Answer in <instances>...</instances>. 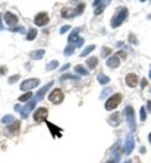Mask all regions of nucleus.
<instances>
[{"instance_id": "7ed1b4c3", "label": "nucleus", "mask_w": 151, "mask_h": 163, "mask_svg": "<svg viewBox=\"0 0 151 163\" xmlns=\"http://www.w3.org/2000/svg\"><path fill=\"white\" fill-rule=\"evenodd\" d=\"M85 8V4L84 2H80L75 10H70V8H64L62 11V16L65 18V19H69V18H73V16H77V15H80L83 11Z\"/></svg>"}, {"instance_id": "37998d69", "label": "nucleus", "mask_w": 151, "mask_h": 163, "mask_svg": "<svg viewBox=\"0 0 151 163\" xmlns=\"http://www.w3.org/2000/svg\"><path fill=\"white\" fill-rule=\"evenodd\" d=\"M0 30H4V26L1 23V15H0Z\"/></svg>"}, {"instance_id": "c756f323", "label": "nucleus", "mask_w": 151, "mask_h": 163, "mask_svg": "<svg viewBox=\"0 0 151 163\" xmlns=\"http://www.w3.org/2000/svg\"><path fill=\"white\" fill-rule=\"evenodd\" d=\"M112 93V88H106V89H104L102 90V93H101V95H100V98H105L106 96H108L109 94Z\"/></svg>"}, {"instance_id": "49530a36", "label": "nucleus", "mask_w": 151, "mask_h": 163, "mask_svg": "<svg viewBox=\"0 0 151 163\" xmlns=\"http://www.w3.org/2000/svg\"><path fill=\"white\" fill-rule=\"evenodd\" d=\"M141 153H145V149H144V147H142V148H141Z\"/></svg>"}, {"instance_id": "9d476101", "label": "nucleus", "mask_w": 151, "mask_h": 163, "mask_svg": "<svg viewBox=\"0 0 151 163\" xmlns=\"http://www.w3.org/2000/svg\"><path fill=\"white\" fill-rule=\"evenodd\" d=\"M48 117V110L45 108H38L34 113V120L36 123H42Z\"/></svg>"}, {"instance_id": "cd10ccee", "label": "nucleus", "mask_w": 151, "mask_h": 163, "mask_svg": "<svg viewBox=\"0 0 151 163\" xmlns=\"http://www.w3.org/2000/svg\"><path fill=\"white\" fill-rule=\"evenodd\" d=\"M57 67H58V61H57V60H53V61H50V63L47 65L45 69H47V71H53V69L57 68Z\"/></svg>"}, {"instance_id": "dca6fc26", "label": "nucleus", "mask_w": 151, "mask_h": 163, "mask_svg": "<svg viewBox=\"0 0 151 163\" xmlns=\"http://www.w3.org/2000/svg\"><path fill=\"white\" fill-rule=\"evenodd\" d=\"M108 123L112 125V126H118L120 125V113L119 112H115L113 115H110L109 119H108Z\"/></svg>"}, {"instance_id": "1a4fd4ad", "label": "nucleus", "mask_w": 151, "mask_h": 163, "mask_svg": "<svg viewBox=\"0 0 151 163\" xmlns=\"http://www.w3.org/2000/svg\"><path fill=\"white\" fill-rule=\"evenodd\" d=\"M34 23L36 24V26H38V27H44V26H47L48 23H49V16H48V14L47 13H38L36 16H35V19H34Z\"/></svg>"}, {"instance_id": "72a5a7b5", "label": "nucleus", "mask_w": 151, "mask_h": 163, "mask_svg": "<svg viewBox=\"0 0 151 163\" xmlns=\"http://www.w3.org/2000/svg\"><path fill=\"white\" fill-rule=\"evenodd\" d=\"M19 79H20V75H13V76H11V77L8 79V82H10L11 85H12V83H15V82H16Z\"/></svg>"}, {"instance_id": "a18cd8bd", "label": "nucleus", "mask_w": 151, "mask_h": 163, "mask_svg": "<svg viewBox=\"0 0 151 163\" xmlns=\"http://www.w3.org/2000/svg\"><path fill=\"white\" fill-rule=\"evenodd\" d=\"M15 111H21V108L19 105H15Z\"/></svg>"}, {"instance_id": "b1692460", "label": "nucleus", "mask_w": 151, "mask_h": 163, "mask_svg": "<svg viewBox=\"0 0 151 163\" xmlns=\"http://www.w3.org/2000/svg\"><path fill=\"white\" fill-rule=\"evenodd\" d=\"M13 121H14V116H12V115H6V116H4L1 118V123L2 124H11Z\"/></svg>"}, {"instance_id": "58836bf2", "label": "nucleus", "mask_w": 151, "mask_h": 163, "mask_svg": "<svg viewBox=\"0 0 151 163\" xmlns=\"http://www.w3.org/2000/svg\"><path fill=\"white\" fill-rule=\"evenodd\" d=\"M130 42H131V43H137V41L135 39V36H134L132 34L130 35Z\"/></svg>"}, {"instance_id": "a211bd4d", "label": "nucleus", "mask_w": 151, "mask_h": 163, "mask_svg": "<svg viewBox=\"0 0 151 163\" xmlns=\"http://www.w3.org/2000/svg\"><path fill=\"white\" fill-rule=\"evenodd\" d=\"M44 53H45L44 50H36V51H33L32 53H30V57L34 60H38V59H41L43 57Z\"/></svg>"}, {"instance_id": "f3484780", "label": "nucleus", "mask_w": 151, "mask_h": 163, "mask_svg": "<svg viewBox=\"0 0 151 163\" xmlns=\"http://www.w3.org/2000/svg\"><path fill=\"white\" fill-rule=\"evenodd\" d=\"M79 31H80V28H75L72 31H71V34H70V36H69V42L70 43H76L77 41H78V35H79Z\"/></svg>"}, {"instance_id": "c9c22d12", "label": "nucleus", "mask_w": 151, "mask_h": 163, "mask_svg": "<svg viewBox=\"0 0 151 163\" xmlns=\"http://www.w3.org/2000/svg\"><path fill=\"white\" fill-rule=\"evenodd\" d=\"M70 28H71V27H70L69 24H66V26H63V27L61 28V30H59V33H61V34H65V33H66V31H67V30H70Z\"/></svg>"}, {"instance_id": "ddd939ff", "label": "nucleus", "mask_w": 151, "mask_h": 163, "mask_svg": "<svg viewBox=\"0 0 151 163\" xmlns=\"http://www.w3.org/2000/svg\"><path fill=\"white\" fill-rule=\"evenodd\" d=\"M138 82V79H137V75L134 74V73H130L128 75L126 76V83L129 86V87H136Z\"/></svg>"}, {"instance_id": "3c124183", "label": "nucleus", "mask_w": 151, "mask_h": 163, "mask_svg": "<svg viewBox=\"0 0 151 163\" xmlns=\"http://www.w3.org/2000/svg\"><path fill=\"white\" fill-rule=\"evenodd\" d=\"M149 19H150V20H151V15H150V16H149Z\"/></svg>"}, {"instance_id": "09e8293b", "label": "nucleus", "mask_w": 151, "mask_h": 163, "mask_svg": "<svg viewBox=\"0 0 151 163\" xmlns=\"http://www.w3.org/2000/svg\"><path fill=\"white\" fill-rule=\"evenodd\" d=\"M123 163H131V161H130V160H128V161H126V162H123Z\"/></svg>"}, {"instance_id": "0eeeda50", "label": "nucleus", "mask_w": 151, "mask_h": 163, "mask_svg": "<svg viewBox=\"0 0 151 163\" xmlns=\"http://www.w3.org/2000/svg\"><path fill=\"white\" fill-rule=\"evenodd\" d=\"M40 85V80L38 79H28V80H24L20 86V89L23 91H28L33 88L37 87Z\"/></svg>"}, {"instance_id": "4c0bfd02", "label": "nucleus", "mask_w": 151, "mask_h": 163, "mask_svg": "<svg viewBox=\"0 0 151 163\" xmlns=\"http://www.w3.org/2000/svg\"><path fill=\"white\" fill-rule=\"evenodd\" d=\"M6 73H7V68L0 66V74H6Z\"/></svg>"}, {"instance_id": "7c9ffc66", "label": "nucleus", "mask_w": 151, "mask_h": 163, "mask_svg": "<svg viewBox=\"0 0 151 163\" xmlns=\"http://www.w3.org/2000/svg\"><path fill=\"white\" fill-rule=\"evenodd\" d=\"M140 119H141V121H144L145 120V118H147V113H145V109L143 108H141V110H140Z\"/></svg>"}, {"instance_id": "2eb2a0df", "label": "nucleus", "mask_w": 151, "mask_h": 163, "mask_svg": "<svg viewBox=\"0 0 151 163\" xmlns=\"http://www.w3.org/2000/svg\"><path fill=\"white\" fill-rule=\"evenodd\" d=\"M47 125H48V127H49V130H50V133L53 134V137H62V130L59 129V127H57V126H55L54 124H51V123H49V121H47Z\"/></svg>"}, {"instance_id": "aec40b11", "label": "nucleus", "mask_w": 151, "mask_h": 163, "mask_svg": "<svg viewBox=\"0 0 151 163\" xmlns=\"http://www.w3.org/2000/svg\"><path fill=\"white\" fill-rule=\"evenodd\" d=\"M19 130H20V121H14V124L8 127V131L13 134H18Z\"/></svg>"}, {"instance_id": "a19ab883", "label": "nucleus", "mask_w": 151, "mask_h": 163, "mask_svg": "<svg viewBox=\"0 0 151 163\" xmlns=\"http://www.w3.org/2000/svg\"><path fill=\"white\" fill-rule=\"evenodd\" d=\"M69 67H70V64H65V65L63 66L62 68H61V71H66V69H67Z\"/></svg>"}, {"instance_id": "79ce46f5", "label": "nucleus", "mask_w": 151, "mask_h": 163, "mask_svg": "<svg viewBox=\"0 0 151 163\" xmlns=\"http://www.w3.org/2000/svg\"><path fill=\"white\" fill-rule=\"evenodd\" d=\"M147 83H148V82H147V80H145V79H143V80H142V83H141V87L144 88V87H145V85H147Z\"/></svg>"}, {"instance_id": "4468645a", "label": "nucleus", "mask_w": 151, "mask_h": 163, "mask_svg": "<svg viewBox=\"0 0 151 163\" xmlns=\"http://www.w3.org/2000/svg\"><path fill=\"white\" fill-rule=\"evenodd\" d=\"M106 64H107L108 67H110V68H116V67H119L120 65V59L118 56H112V57H109L107 59V61H106Z\"/></svg>"}, {"instance_id": "4be33fe9", "label": "nucleus", "mask_w": 151, "mask_h": 163, "mask_svg": "<svg viewBox=\"0 0 151 163\" xmlns=\"http://www.w3.org/2000/svg\"><path fill=\"white\" fill-rule=\"evenodd\" d=\"M97 79L100 85H107L108 82H109V80H110V79H109L107 75H105V74H99V75L97 76Z\"/></svg>"}, {"instance_id": "f257e3e1", "label": "nucleus", "mask_w": 151, "mask_h": 163, "mask_svg": "<svg viewBox=\"0 0 151 163\" xmlns=\"http://www.w3.org/2000/svg\"><path fill=\"white\" fill-rule=\"evenodd\" d=\"M127 16H128V10L126 7L119 8L118 12H116V14L114 15V18L112 19V23H110L112 27L113 28H118L119 26L122 24V22L127 19Z\"/></svg>"}, {"instance_id": "8fccbe9b", "label": "nucleus", "mask_w": 151, "mask_h": 163, "mask_svg": "<svg viewBox=\"0 0 151 163\" xmlns=\"http://www.w3.org/2000/svg\"><path fill=\"white\" fill-rule=\"evenodd\" d=\"M149 77L151 79V69H150V73H149Z\"/></svg>"}, {"instance_id": "393cba45", "label": "nucleus", "mask_w": 151, "mask_h": 163, "mask_svg": "<svg viewBox=\"0 0 151 163\" xmlns=\"http://www.w3.org/2000/svg\"><path fill=\"white\" fill-rule=\"evenodd\" d=\"M107 4H109V1H102V4L98 7V8H95V11H94V14L95 15H99V14H101L102 12H104V10H105V7H106V5Z\"/></svg>"}, {"instance_id": "c03bdc74", "label": "nucleus", "mask_w": 151, "mask_h": 163, "mask_svg": "<svg viewBox=\"0 0 151 163\" xmlns=\"http://www.w3.org/2000/svg\"><path fill=\"white\" fill-rule=\"evenodd\" d=\"M106 163H118V161H115V160H109V161H107Z\"/></svg>"}, {"instance_id": "2f4dec72", "label": "nucleus", "mask_w": 151, "mask_h": 163, "mask_svg": "<svg viewBox=\"0 0 151 163\" xmlns=\"http://www.w3.org/2000/svg\"><path fill=\"white\" fill-rule=\"evenodd\" d=\"M110 52H112V50H110L109 48H104V49H102V53H101V56L105 58V57H107L108 54H110Z\"/></svg>"}, {"instance_id": "412c9836", "label": "nucleus", "mask_w": 151, "mask_h": 163, "mask_svg": "<svg viewBox=\"0 0 151 163\" xmlns=\"http://www.w3.org/2000/svg\"><path fill=\"white\" fill-rule=\"evenodd\" d=\"M75 71L76 73H78V74H80V75H88V71L85 69L83 65H77L75 67Z\"/></svg>"}, {"instance_id": "de8ad7c7", "label": "nucleus", "mask_w": 151, "mask_h": 163, "mask_svg": "<svg viewBox=\"0 0 151 163\" xmlns=\"http://www.w3.org/2000/svg\"><path fill=\"white\" fill-rule=\"evenodd\" d=\"M149 141L151 142V133H150V134H149Z\"/></svg>"}, {"instance_id": "39448f33", "label": "nucleus", "mask_w": 151, "mask_h": 163, "mask_svg": "<svg viewBox=\"0 0 151 163\" xmlns=\"http://www.w3.org/2000/svg\"><path fill=\"white\" fill-rule=\"evenodd\" d=\"M63 99H64V94H63V91H62L61 89H58V88L54 89V90L50 93V95H49V101H50L51 103H54V104L62 103Z\"/></svg>"}, {"instance_id": "e433bc0d", "label": "nucleus", "mask_w": 151, "mask_h": 163, "mask_svg": "<svg viewBox=\"0 0 151 163\" xmlns=\"http://www.w3.org/2000/svg\"><path fill=\"white\" fill-rule=\"evenodd\" d=\"M83 44H84V38H78V41L75 43V46L76 48H80Z\"/></svg>"}, {"instance_id": "6e6552de", "label": "nucleus", "mask_w": 151, "mask_h": 163, "mask_svg": "<svg viewBox=\"0 0 151 163\" xmlns=\"http://www.w3.org/2000/svg\"><path fill=\"white\" fill-rule=\"evenodd\" d=\"M134 148H135V139H134L132 133H129L126 138V142H124V153L127 155H130L134 151Z\"/></svg>"}, {"instance_id": "a878e982", "label": "nucleus", "mask_w": 151, "mask_h": 163, "mask_svg": "<svg viewBox=\"0 0 151 163\" xmlns=\"http://www.w3.org/2000/svg\"><path fill=\"white\" fill-rule=\"evenodd\" d=\"M33 96H34V95H33L32 91H27L26 94H23L22 96L19 97V101H20V102H26V101H29Z\"/></svg>"}, {"instance_id": "c85d7f7f", "label": "nucleus", "mask_w": 151, "mask_h": 163, "mask_svg": "<svg viewBox=\"0 0 151 163\" xmlns=\"http://www.w3.org/2000/svg\"><path fill=\"white\" fill-rule=\"evenodd\" d=\"M36 36H37V30L36 29H30L28 35H27V39L28 41H33V39H35Z\"/></svg>"}, {"instance_id": "f704fd0d", "label": "nucleus", "mask_w": 151, "mask_h": 163, "mask_svg": "<svg viewBox=\"0 0 151 163\" xmlns=\"http://www.w3.org/2000/svg\"><path fill=\"white\" fill-rule=\"evenodd\" d=\"M66 79H78V76H75L72 75V74H65V75H63L61 77V81H64Z\"/></svg>"}, {"instance_id": "f8f14e48", "label": "nucleus", "mask_w": 151, "mask_h": 163, "mask_svg": "<svg viewBox=\"0 0 151 163\" xmlns=\"http://www.w3.org/2000/svg\"><path fill=\"white\" fill-rule=\"evenodd\" d=\"M53 85H54V81H50L49 83H47V85H45L43 88H41V89H40V90L36 93V95H35V97H34V98H35L36 101H42V99H43V97H44V95H45V93H47V91L50 89V87H51Z\"/></svg>"}, {"instance_id": "5701e85b", "label": "nucleus", "mask_w": 151, "mask_h": 163, "mask_svg": "<svg viewBox=\"0 0 151 163\" xmlns=\"http://www.w3.org/2000/svg\"><path fill=\"white\" fill-rule=\"evenodd\" d=\"M75 45L73 44H69L66 48H65L64 50V56H66V57H69V56H71V54L75 52Z\"/></svg>"}, {"instance_id": "423d86ee", "label": "nucleus", "mask_w": 151, "mask_h": 163, "mask_svg": "<svg viewBox=\"0 0 151 163\" xmlns=\"http://www.w3.org/2000/svg\"><path fill=\"white\" fill-rule=\"evenodd\" d=\"M36 103H37V101H36L35 98H33L29 103H27V104H26V105H24V107L21 109L20 113H21V118H22V119H27V118H28V116L30 115L32 110L35 108Z\"/></svg>"}, {"instance_id": "6ab92c4d", "label": "nucleus", "mask_w": 151, "mask_h": 163, "mask_svg": "<svg viewBox=\"0 0 151 163\" xmlns=\"http://www.w3.org/2000/svg\"><path fill=\"white\" fill-rule=\"evenodd\" d=\"M86 64L91 69H94L98 65V58L97 57H91V58H88L86 60Z\"/></svg>"}, {"instance_id": "473e14b6", "label": "nucleus", "mask_w": 151, "mask_h": 163, "mask_svg": "<svg viewBox=\"0 0 151 163\" xmlns=\"http://www.w3.org/2000/svg\"><path fill=\"white\" fill-rule=\"evenodd\" d=\"M10 31H19V33H24V28L23 27H14V28H11Z\"/></svg>"}, {"instance_id": "f03ea898", "label": "nucleus", "mask_w": 151, "mask_h": 163, "mask_svg": "<svg viewBox=\"0 0 151 163\" xmlns=\"http://www.w3.org/2000/svg\"><path fill=\"white\" fill-rule=\"evenodd\" d=\"M124 113H126V119H127V124L130 131L136 130V120H135V111L131 105H128L127 108L124 109Z\"/></svg>"}, {"instance_id": "20e7f679", "label": "nucleus", "mask_w": 151, "mask_h": 163, "mask_svg": "<svg viewBox=\"0 0 151 163\" xmlns=\"http://www.w3.org/2000/svg\"><path fill=\"white\" fill-rule=\"evenodd\" d=\"M121 101H122L121 94H115V95H113L112 97L108 98V101L106 102V104H105V108H106V110H108V111L114 110V109L121 103Z\"/></svg>"}, {"instance_id": "bb28decb", "label": "nucleus", "mask_w": 151, "mask_h": 163, "mask_svg": "<svg viewBox=\"0 0 151 163\" xmlns=\"http://www.w3.org/2000/svg\"><path fill=\"white\" fill-rule=\"evenodd\" d=\"M94 49H95V45H90V46H87L86 49H85V50H84V51L80 53V57H86L87 54L91 53V52H92Z\"/></svg>"}, {"instance_id": "ea45409f", "label": "nucleus", "mask_w": 151, "mask_h": 163, "mask_svg": "<svg viewBox=\"0 0 151 163\" xmlns=\"http://www.w3.org/2000/svg\"><path fill=\"white\" fill-rule=\"evenodd\" d=\"M147 107H148V111L151 112V101H148V102H147Z\"/></svg>"}, {"instance_id": "9b49d317", "label": "nucleus", "mask_w": 151, "mask_h": 163, "mask_svg": "<svg viewBox=\"0 0 151 163\" xmlns=\"http://www.w3.org/2000/svg\"><path fill=\"white\" fill-rule=\"evenodd\" d=\"M4 19H5V22L7 23V26H10V27H14V26H16L18 22H19L18 16H16L15 14L11 13V12H7V13L4 15Z\"/></svg>"}]
</instances>
